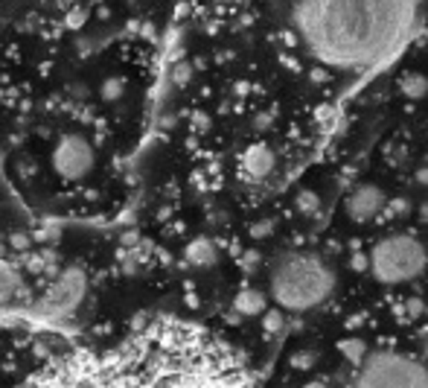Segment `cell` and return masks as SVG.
Masks as SVG:
<instances>
[{
  "mask_svg": "<svg viewBox=\"0 0 428 388\" xmlns=\"http://www.w3.org/2000/svg\"><path fill=\"white\" fill-rule=\"evenodd\" d=\"M353 388H428V371L405 354L382 351L364 362Z\"/></svg>",
  "mask_w": 428,
  "mask_h": 388,
  "instance_id": "5",
  "label": "cell"
},
{
  "mask_svg": "<svg viewBox=\"0 0 428 388\" xmlns=\"http://www.w3.org/2000/svg\"><path fill=\"white\" fill-rule=\"evenodd\" d=\"M315 362H318V354H312V351H306V354H295V356H291V365L300 368V371H309V368H312Z\"/></svg>",
  "mask_w": 428,
  "mask_h": 388,
  "instance_id": "19",
  "label": "cell"
},
{
  "mask_svg": "<svg viewBox=\"0 0 428 388\" xmlns=\"http://www.w3.org/2000/svg\"><path fill=\"white\" fill-rule=\"evenodd\" d=\"M260 263V254H257V251H248V254H245V266H257Z\"/></svg>",
  "mask_w": 428,
  "mask_h": 388,
  "instance_id": "25",
  "label": "cell"
},
{
  "mask_svg": "<svg viewBox=\"0 0 428 388\" xmlns=\"http://www.w3.org/2000/svg\"><path fill=\"white\" fill-rule=\"evenodd\" d=\"M271 298L280 309L306 313L321 306L335 289V271L329 269L318 254L291 251L283 254L271 269Z\"/></svg>",
  "mask_w": 428,
  "mask_h": 388,
  "instance_id": "3",
  "label": "cell"
},
{
  "mask_svg": "<svg viewBox=\"0 0 428 388\" xmlns=\"http://www.w3.org/2000/svg\"><path fill=\"white\" fill-rule=\"evenodd\" d=\"M239 169L242 176L250 181H262L271 169H274V152H271L268 143H250L242 158H239Z\"/></svg>",
  "mask_w": 428,
  "mask_h": 388,
  "instance_id": "9",
  "label": "cell"
},
{
  "mask_svg": "<svg viewBox=\"0 0 428 388\" xmlns=\"http://www.w3.org/2000/svg\"><path fill=\"white\" fill-rule=\"evenodd\" d=\"M265 295L260 292V289H242V292L233 298V309H236L239 316H262L265 313Z\"/></svg>",
  "mask_w": 428,
  "mask_h": 388,
  "instance_id": "12",
  "label": "cell"
},
{
  "mask_svg": "<svg viewBox=\"0 0 428 388\" xmlns=\"http://www.w3.org/2000/svg\"><path fill=\"white\" fill-rule=\"evenodd\" d=\"M384 210H391V213H405V210H408V202H405V199H394L391 207H384Z\"/></svg>",
  "mask_w": 428,
  "mask_h": 388,
  "instance_id": "22",
  "label": "cell"
},
{
  "mask_svg": "<svg viewBox=\"0 0 428 388\" xmlns=\"http://www.w3.org/2000/svg\"><path fill=\"white\" fill-rule=\"evenodd\" d=\"M85 289H88V280L79 269H67L62 271L47 289L44 295V304H41V313L53 316V318H62V316H70L76 306L82 304L85 298Z\"/></svg>",
  "mask_w": 428,
  "mask_h": 388,
  "instance_id": "7",
  "label": "cell"
},
{
  "mask_svg": "<svg viewBox=\"0 0 428 388\" xmlns=\"http://www.w3.org/2000/svg\"><path fill=\"white\" fill-rule=\"evenodd\" d=\"M123 93H126V82L120 79V76H111V79H105L102 88H100V96L105 103H116Z\"/></svg>",
  "mask_w": 428,
  "mask_h": 388,
  "instance_id": "14",
  "label": "cell"
},
{
  "mask_svg": "<svg viewBox=\"0 0 428 388\" xmlns=\"http://www.w3.org/2000/svg\"><path fill=\"white\" fill-rule=\"evenodd\" d=\"M367 257H370V266L367 269L384 286H399V283L414 280L428 266L425 245L411 234H391V237L379 240Z\"/></svg>",
  "mask_w": 428,
  "mask_h": 388,
  "instance_id": "4",
  "label": "cell"
},
{
  "mask_svg": "<svg viewBox=\"0 0 428 388\" xmlns=\"http://www.w3.org/2000/svg\"><path fill=\"white\" fill-rule=\"evenodd\" d=\"M384 207H387L384 193L376 184H361V187H356L353 193H349L347 216L353 219V222H359V225H364V222H373Z\"/></svg>",
  "mask_w": 428,
  "mask_h": 388,
  "instance_id": "8",
  "label": "cell"
},
{
  "mask_svg": "<svg viewBox=\"0 0 428 388\" xmlns=\"http://www.w3.org/2000/svg\"><path fill=\"white\" fill-rule=\"evenodd\" d=\"M12 245L15 248H27L29 245V237L27 234H12Z\"/></svg>",
  "mask_w": 428,
  "mask_h": 388,
  "instance_id": "24",
  "label": "cell"
},
{
  "mask_svg": "<svg viewBox=\"0 0 428 388\" xmlns=\"http://www.w3.org/2000/svg\"><path fill=\"white\" fill-rule=\"evenodd\" d=\"M283 309H271V313L262 316V327H265V333H277V330L283 327Z\"/></svg>",
  "mask_w": 428,
  "mask_h": 388,
  "instance_id": "17",
  "label": "cell"
},
{
  "mask_svg": "<svg viewBox=\"0 0 428 388\" xmlns=\"http://www.w3.org/2000/svg\"><path fill=\"white\" fill-rule=\"evenodd\" d=\"M271 120H274V114H262V117L257 120V126H260V129H265V126H271Z\"/></svg>",
  "mask_w": 428,
  "mask_h": 388,
  "instance_id": "26",
  "label": "cell"
},
{
  "mask_svg": "<svg viewBox=\"0 0 428 388\" xmlns=\"http://www.w3.org/2000/svg\"><path fill=\"white\" fill-rule=\"evenodd\" d=\"M189 79H192V65H189V62H178V65H175V70H172V82L181 88V85H187Z\"/></svg>",
  "mask_w": 428,
  "mask_h": 388,
  "instance_id": "18",
  "label": "cell"
},
{
  "mask_svg": "<svg viewBox=\"0 0 428 388\" xmlns=\"http://www.w3.org/2000/svg\"><path fill=\"white\" fill-rule=\"evenodd\" d=\"M96 152L82 134H62L53 146V169L62 181H82L93 172Z\"/></svg>",
  "mask_w": 428,
  "mask_h": 388,
  "instance_id": "6",
  "label": "cell"
},
{
  "mask_svg": "<svg viewBox=\"0 0 428 388\" xmlns=\"http://www.w3.org/2000/svg\"><path fill=\"white\" fill-rule=\"evenodd\" d=\"M295 205H297L300 213H315L321 207V196H318L315 190H300L297 199H295Z\"/></svg>",
  "mask_w": 428,
  "mask_h": 388,
  "instance_id": "16",
  "label": "cell"
},
{
  "mask_svg": "<svg viewBox=\"0 0 428 388\" xmlns=\"http://www.w3.org/2000/svg\"><path fill=\"white\" fill-rule=\"evenodd\" d=\"M306 388H326V385H323V382H309Z\"/></svg>",
  "mask_w": 428,
  "mask_h": 388,
  "instance_id": "28",
  "label": "cell"
},
{
  "mask_svg": "<svg viewBox=\"0 0 428 388\" xmlns=\"http://www.w3.org/2000/svg\"><path fill=\"white\" fill-rule=\"evenodd\" d=\"M399 88L408 100H422V96L428 93V76L425 73H405Z\"/></svg>",
  "mask_w": 428,
  "mask_h": 388,
  "instance_id": "13",
  "label": "cell"
},
{
  "mask_svg": "<svg viewBox=\"0 0 428 388\" xmlns=\"http://www.w3.org/2000/svg\"><path fill=\"white\" fill-rule=\"evenodd\" d=\"M420 0H297L291 12L300 47L338 73H367L414 38Z\"/></svg>",
  "mask_w": 428,
  "mask_h": 388,
  "instance_id": "2",
  "label": "cell"
},
{
  "mask_svg": "<svg viewBox=\"0 0 428 388\" xmlns=\"http://www.w3.org/2000/svg\"><path fill=\"white\" fill-rule=\"evenodd\" d=\"M408 313H411V316H420V313H422V301H420V298H411V301H408Z\"/></svg>",
  "mask_w": 428,
  "mask_h": 388,
  "instance_id": "23",
  "label": "cell"
},
{
  "mask_svg": "<svg viewBox=\"0 0 428 388\" xmlns=\"http://www.w3.org/2000/svg\"><path fill=\"white\" fill-rule=\"evenodd\" d=\"M21 292H24V275H21V269L12 266V263H6V260H0V304L15 301Z\"/></svg>",
  "mask_w": 428,
  "mask_h": 388,
  "instance_id": "10",
  "label": "cell"
},
{
  "mask_svg": "<svg viewBox=\"0 0 428 388\" xmlns=\"http://www.w3.org/2000/svg\"><path fill=\"white\" fill-rule=\"evenodd\" d=\"M21 388H257L239 354L207 330L161 321L120 351L62 356Z\"/></svg>",
  "mask_w": 428,
  "mask_h": 388,
  "instance_id": "1",
  "label": "cell"
},
{
  "mask_svg": "<svg viewBox=\"0 0 428 388\" xmlns=\"http://www.w3.org/2000/svg\"><path fill=\"white\" fill-rule=\"evenodd\" d=\"M268 234H271V222H257L254 228H250V237H257V240L268 237Z\"/></svg>",
  "mask_w": 428,
  "mask_h": 388,
  "instance_id": "21",
  "label": "cell"
},
{
  "mask_svg": "<svg viewBox=\"0 0 428 388\" xmlns=\"http://www.w3.org/2000/svg\"><path fill=\"white\" fill-rule=\"evenodd\" d=\"M55 4L62 6V9H70V6H76V0H55Z\"/></svg>",
  "mask_w": 428,
  "mask_h": 388,
  "instance_id": "27",
  "label": "cell"
},
{
  "mask_svg": "<svg viewBox=\"0 0 428 388\" xmlns=\"http://www.w3.org/2000/svg\"><path fill=\"white\" fill-rule=\"evenodd\" d=\"M216 245H213L207 237H196L189 245H187V263L189 266H199V269H207L216 263Z\"/></svg>",
  "mask_w": 428,
  "mask_h": 388,
  "instance_id": "11",
  "label": "cell"
},
{
  "mask_svg": "<svg viewBox=\"0 0 428 388\" xmlns=\"http://www.w3.org/2000/svg\"><path fill=\"white\" fill-rule=\"evenodd\" d=\"M349 266H353L356 271H364L367 266H370V257H367L364 251H356V254H353V260H349Z\"/></svg>",
  "mask_w": 428,
  "mask_h": 388,
  "instance_id": "20",
  "label": "cell"
},
{
  "mask_svg": "<svg viewBox=\"0 0 428 388\" xmlns=\"http://www.w3.org/2000/svg\"><path fill=\"white\" fill-rule=\"evenodd\" d=\"M338 347H341V354H344L349 362H356V365H359L364 356H367V347H364V342H361V339H344Z\"/></svg>",
  "mask_w": 428,
  "mask_h": 388,
  "instance_id": "15",
  "label": "cell"
}]
</instances>
